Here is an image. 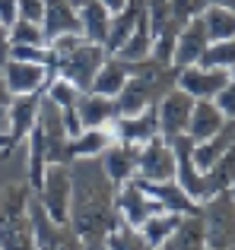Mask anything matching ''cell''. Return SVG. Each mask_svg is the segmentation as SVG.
<instances>
[{
    "instance_id": "cell-1",
    "label": "cell",
    "mask_w": 235,
    "mask_h": 250,
    "mask_svg": "<svg viewBox=\"0 0 235 250\" xmlns=\"http://www.w3.org/2000/svg\"><path fill=\"white\" fill-rule=\"evenodd\" d=\"M175 85H178V67H172V63H159V61H153V57L130 63L127 83H124V89L118 92V98H115L118 117L156 108V104L162 102V95L172 92Z\"/></svg>"
},
{
    "instance_id": "cell-2",
    "label": "cell",
    "mask_w": 235,
    "mask_h": 250,
    "mask_svg": "<svg viewBox=\"0 0 235 250\" xmlns=\"http://www.w3.org/2000/svg\"><path fill=\"white\" fill-rule=\"evenodd\" d=\"M29 200V184H6L0 190V250H38Z\"/></svg>"
},
{
    "instance_id": "cell-3",
    "label": "cell",
    "mask_w": 235,
    "mask_h": 250,
    "mask_svg": "<svg viewBox=\"0 0 235 250\" xmlns=\"http://www.w3.org/2000/svg\"><path fill=\"white\" fill-rule=\"evenodd\" d=\"M207 250H235V196L232 190L207 196L200 203Z\"/></svg>"
},
{
    "instance_id": "cell-4",
    "label": "cell",
    "mask_w": 235,
    "mask_h": 250,
    "mask_svg": "<svg viewBox=\"0 0 235 250\" xmlns=\"http://www.w3.org/2000/svg\"><path fill=\"white\" fill-rule=\"evenodd\" d=\"M42 209L48 212L51 222L67 225L70 222V196H73V177H70V165L51 162L45 165V177H42V190H38Z\"/></svg>"
},
{
    "instance_id": "cell-5",
    "label": "cell",
    "mask_w": 235,
    "mask_h": 250,
    "mask_svg": "<svg viewBox=\"0 0 235 250\" xmlns=\"http://www.w3.org/2000/svg\"><path fill=\"white\" fill-rule=\"evenodd\" d=\"M108 51L105 44H93V42H83L76 51H70L67 57H57V76H64L67 83H73L80 92L93 89V80L99 73V67L105 63Z\"/></svg>"
},
{
    "instance_id": "cell-6",
    "label": "cell",
    "mask_w": 235,
    "mask_h": 250,
    "mask_svg": "<svg viewBox=\"0 0 235 250\" xmlns=\"http://www.w3.org/2000/svg\"><path fill=\"white\" fill-rule=\"evenodd\" d=\"M29 215H32V228H35V244L38 250H83V238L73 231V225H57L48 219V212L42 209V200L32 193L29 200Z\"/></svg>"
},
{
    "instance_id": "cell-7",
    "label": "cell",
    "mask_w": 235,
    "mask_h": 250,
    "mask_svg": "<svg viewBox=\"0 0 235 250\" xmlns=\"http://www.w3.org/2000/svg\"><path fill=\"white\" fill-rule=\"evenodd\" d=\"M194 102H197V98H191L185 89H178V85L162 95V102L156 104V114H159V136L162 140H172V136H185L188 133Z\"/></svg>"
},
{
    "instance_id": "cell-8",
    "label": "cell",
    "mask_w": 235,
    "mask_h": 250,
    "mask_svg": "<svg viewBox=\"0 0 235 250\" xmlns=\"http://www.w3.org/2000/svg\"><path fill=\"white\" fill-rule=\"evenodd\" d=\"M6 80L10 95H32V92H45V85L57 76L54 67H42V63H25V61H6L0 67Z\"/></svg>"
},
{
    "instance_id": "cell-9",
    "label": "cell",
    "mask_w": 235,
    "mask_h": 250,
    "mask_svg": "<svg viewBox=\"0 0 235 250\" xmlns=\"http://www.w3.org/2000/svg\"><path fill=\"white\" fill-rule=\"evenodd\" d=\"M165 143L175 152V181L181 184V190L188 196H194L200 203L204 200V171L194 165V140L185 133V136H172Z\"/></svg>"
},
{
    "instance_id": "cell-10",
    "label": "cell",
    "mask_w": 235,
    "mask_h": 250,
    "mask_svg": "<svg viewBox=\"0 0 235 250\" xmlns=\"http://www.w3.org/2000/svg\"><path fill=\"white\" fill-rule=\"evenodd\" d=\"M229 83V67H204V63H191V67L178 70V89H185L191 98H216V92Z\"/></svg>"
},
{
    "instance_id": "cell-11",
    "label": "cell",
    "mask_w": 235,
    "mask_h": 250,
    "mask_svg": "<svg viewBox=\"0 0 235 250\" xmlns=\"http://www.w3.org/2000/svg\"><path fill=\"white\" fill-rule=\"evenodd\" d=\"M134 181H137V187H140L146 196H153L165 212H178V215L200 212V203L194 200V196H188L175 177L172 181H143V177H134Z\"/></svg>"
},
{
    "instance_id": "cell-12",
    "label": "cell",
    "mask_w": 235,
    "mask_h": 250,
    "mask_svg": "<svg viewBox=\"0 0 235 250\" xmlns=\"http://www.w3.org/2000/svg\"><path fill=\"white\" fill-rule=\"evenodd\" d=\"M137 177H143V181H172L175 177V152L162 136H153L140 146Z\"/></svg>"
},
{
    "instance_id": "cell-13",
    "label": "cell",
    "mask_w": 235,
    "mask_h": 250,
    "mask_svg": "<svg viewBox=\"0 0 235 250\" xmlns=\"http://www.w3.org/2000/svg\"><path fill=\"white\" fill-rule=\"evenodd\" d=\"M115 209H118V215H121L127 225H134V228H140L153 212H162L159 203H156L153 196H146L140 187H137V181H127V184H121V187H118V193H115Z\"/></svg>"
},
{
    "instance_id": "cell-14",
    "label": "cell",
    "mask_w": 235,
    "mask_h": 250,
    "mask_svg": "<svg viewBox=\"0 0 235 250\" xmlns=\"http://www.w3.org/2000/svg\"><path fill=\"white\" fill-rule=\"evenodd\" d=\"M102 168H105L108 181L115 184V187H121V184L134 181L137 177V165H140V146H134V143H121V140H112V146L105 149V152L99 155Z\"/></svg>"
},
{
    "instance_id": "cell-15",
    "label": "cell",
    "mask_w": 235,
    "mask_h": 250,
    "mask_svg": "<svg viewBox=\"0 0 235 250\" xmlns=\"http://www.w3.org/2000/svg\"><path fill=\"white\" fill-rule=\"evenodd\" d=\"M210 48V38H207V25H204V16L191 19L188 25H181L178 38H175V51H172V67L185 70L191 63H200L204 51Z\"/></svg>"
},
{
    "instance_id": "cell-16",
    "label": "cell",
    "mask_w": 235,
    "mask_h": 250,
    "mask_svg": "<svg viewBox=\"0 0 235 250\" xmlns=\"http://www.w3.org/2000/svg\"><path fill=\"white\" fill-rule=\"evenodd\" d=\"M112 133L121 143L143 146L153 136H159V114H156V108H146V111H137V114H127V117H115Z\"/></svg>"
},
{
    "instance_id": "cell-17",
    "label": "cell",
    "mask_w": 235,
    "mask_h": 250,
    "mask_svg": "<svg viewBox=\"0 0 235 250\" xmlns=\"http://www.w3.org/2000/svg\"><path fill=\"white\" fill-rule=\"evenodd\" d=\"M76 117H80L83 130L112 127V121L118 117V111H115V98L99 95V92H83L80 102H76Z\"/></svg>"
},
{
    "instance_id": "cell-18",
    "label": "cell",
    "mask_w": 235,
    "mask_h": 250,
    "mask_svg": "<svg viewBox=\"0 0 235 250\" xmlns=\"http://www.w3.org/2000/svg\"><path fill=\"white\" fill-rule=\"evenodd\" d=\"M45 92H32V95H13L10 98V140L23 143L29 136V130L35 127V117H38V104H42Z\"/></svg>"
},
{
    "instance_id": "cell-19",
    "label": "cell",
    "mask_w": 235,
    "mask_h": 250,
    "mask_svg": "<svg viewBox=\"0 0 235 250\" xmlns=\"http://www.w3.org/2000/svg\"><path fill=\"white\" fill-rule=\"evenodd\" d=\"M143 10H146V0H124L121 10L112 13L108 38H105V51H108V54H118V48L127 42V35L134 32V25H137V19H140Z\"/></svg>"
},
{
    "instance_id": "cell-20",
    "label": "cell",
    "mask_w": 235,
    "mask_h": 250,
    "mask_svg": "<svg viewBox=\"0 0 235 250\" xmlns=\"http://www.w3.org/2000/svg\"><path fill=\"white\" fill-rule=\"evenodd\" d=\"M226 121H229V117L216 108V102H213V98H200V102H194L191 124H188V136H191L194 143H200V140H207V136L219 133Z\"/></svg>"
},
{
    "instance_id": "cell-21",
    "label": "cell",
    "mask_w": 235,
    "mask_h": 250,
    "mask_svg": "<svg viewBox=\"0 0 235 250\" xmlns=\"http://www.w3.org/2000/svg\"><path fill=\"white\" fill-rule=\"evenodd\" d=\"M232 140H235V117H229V121L223 124L219 133H213V136H207V140L194 143V165H197L200 171L213 168V165H216V159L229 149Z\"/></svg>"
},
{
    "instance_id": "cell-22",
    "label": "cell",
    "mask_w": 235,
    "mask_h": 250,
    "mask_svg": "<svg viewBox=\"0 0 235 250\" xmlns=\"http://www.w3.org/2000/svg\"><path fill=\"white\" fill-rule=\"evenodd\" d=\"M127 73H130V63L121 61L118 54H108L105 63L99 67V73H95L93 89H89V92H99V95L118 98V92L124 89V83H127Z\"/></svg>"
},
{
    "instance_id": "cell-23",
    "label": "cell",
    "mask_w": 235,
    "mask_h": 250,
    "mask_svg": "<svg viewBox=\"0 0 235 250\" xmlns=\"http://www.w3.org/2000/svg\"><path fill=\"white\" fill-rule=\"evenodd\" d=\"M80 25H83V38L93 44H105L108 38V22H112V13L105 10V3H99V0H86V3L80 6Z\"/></svg>"
},
{
    "instance_id": "cell-24",
    "label": "cell",
    "mask_w": 235,
    "mask_h": 250,
    "mask_svg": "<svg viewBox=\"0 0 235 250\" xmlns=\"http://www.w3.org/2000/svg\"><path fill=\"white\" fill-rule=\"evenodd\" d=\"M168 250H207V238H204V219L200 212L194 215H181L178 228L172 231V238L165 241Z\"/></svg>"
},
{
    "instance_id": "cell-25",
    "label": "cell",
    "mask_w": 235,
    "mask_h": 250,
    "mask_svg": "<svg viewBox=\"0 0 235 250\" xmlns=\"http://www.w3.org/2000/svg\"><path fill=\"white\" fill-rule=\"evenodd\" d=\"M232 177H235V140L229 143V149L216 159V165L204 171V200L213 196V193H219V190H229ZM204 200H200V203H204Z\"/></svg>"
},
{
    "instance_id": "cell-26",
    "label": "cell",
    "mask_w": 235,
    "mask_h": 250,
    "mask_svg": "<svg viewBox=\"0 0 235 250\" xmlns=\"http://www.w3.org/2000/svg\"><path fill=\"white\" fill-rule=\"evenodd\" d=\"M112 140H115L112 127L83 130V133H76L73 140H70L73 143V159H99V155L112 146Z\"/></svg>"
},
{
    "instance_id": "cell-27",
    "label": "cell",
    "mask_w": 235,
    "mask_h": 250,
    "mask_svg": "<svg viewBox=\"0 0 235 250\" xmlns=\"http://www.w3.org/2000/svg\"><path fill=\"white\" fill-rule=\"evenodd\" d=\"M178 222H181L178 212H165V209H162V212H153L146 222H143V225H140V234L146 238V244L156 250V247H162L168 238H172V231L178 228Z\"/></svg>"
},
{
    "instance_id": "cell-28",
    "label": "cell",
    "mask_w": 235,
    "mask_h": 250,
    "mask_svg": "<svg viewBox=\"0 0 235 250\" xmlns=\"http://www.w3.org/2000/svg\"><path fill=\"white\" fill-rule=\"evenodd\" d=\"M204 25H207V38H210V44L235 38V13L232 10L207 6V10H204Z\"/></svg>"
},
{
    "instance_id": "cell-29",
    "label": "cell",
    "mask_w": 235,
    "mask_h": 250,
    "mask_svg": "<svg viewBox=\"0 0 235 250\" xmlns=\"http://www.w3.org/2000/svg\"><path fill=\"white\" fill-rule=\"evenodd\" d=\"M105 250H153V247L146 244V238L140 234V228H134L124 219H118L115 228L105 238Z\"/></svg>"
},
{
    "instance_id": "cell-30",
    "label": "cell",
    "mask_w": 235,
    "mask_h": 250,
    "mask_svg": "<svg viewBox=\"0 0 235 250\" xmlns=\"http://www.w3.org/2000/svg\"><path fill=\"white\" fill-rule=\"evenodd\" d=\"M45 95H48V98H51V102H54L61 111H67V108H76V102H80L83 92L76 89L73 83H67L64 76H54V80L45 85Z\"/></svg>"
},
{
    "instance_id": "cell-31",
    "label": "cell",
    "mask_w": 235,
    "mask_h": 250,
    "mask_svg": "<svg viewBox=\"0 0 235 250\" xmlns=\"http://www.w3.org/2000/svg\"><path fill=\"white\" fill-rule=\"evenodd\" d=\"M10 42L13 44H35L42 48L45 44V32H42V22H29V19H16L10 25Z\"/></svg>"
},
{
    "instance_id": "cell-32",
    "label": "cell",
    "mask_w": 235,
    "mask_h": 250,
    "mask_svg": "<svg viewBox=\"0 0 235 250\" xmlns=\"http://www.w3.org/2000/svg\"><path fill=\"white\" fill-rule=\"evenodd\" d=\"M200 63L204 67H235V38L229 42H216L210 44V48L204 51V57H200Z\"/></svg>"
},
{
    "instance_id": "cell-33",
    "label": "cell",
    "mask_w": 235,
    "mask_h": 250,
    "mask_svg": "<svg viewBox=\"0 0 235 250\" xmlns=\"http://www.w3.org/2000/svg\"><path fill=\"white\" fill-rule=\"evenodd\" d=\"M168 10H172V22L181 29V25H188L191 19L204 16L207 0H168Z\"/></svg>"
},
{
    "instance_id": "cell-34",
    "label": "cell",
    "mask_w": 235,
    "mask_h": 250,
    "mask_svg": "<svg viewBox=\"0 0 235 250\" xmlns=\"http://www.w3.org/2000/svg\"><path fill=\"white\" fill-rule=\"evenodd\" d=\"M83 42H86V38H83L80 32H61V35L48 38V48L54 51V57H67L70 51H76Z\"/></svg>"
},
{
    "instance_id": "cell-35",
    "label": "cell",
    "mask_w": 235,
    "mask_h": 250,
    "mask_svg": "<svg viewBox=\"0 0 235 250\" xmlns=\"http://www.w3.org/2000/svg\"><path fill=\"white\" fill-rule=\"evenodd\" d=\"M213 102H216V108L223 111L226 117H235V67L229 70V83L216 92V98H213Z\"/></svg>"
},
{
    "instance_id": "cell-36",
    "label": "cell",
    "mask_w": 235,
    "mask_h": 250,
    "mask_svg": "<svg viewBox=\"0 0 235 250\" xmlns=\"http://www.w3.org/2000/svg\"><path fill=\"white\" fill-rule=\"evenodd\" d=\"M42 16H45V0H16V19L42 22Z\"/></svg>"
},
{
    "instance_id": "cell-37",
    "label": "cell",
    "mask_w": 235,
    "mask_h": 250,
    "mask_svg": "<svg viewBox=\"0 0 235 250\" xmlns=\"http://www.w3.org/2000/svg\"><path fill=\"white\" fill-rule=\"evenodd\" d=\"M10 25H3L0 22V67H3L6 61H10Z\"/></svg>"
},
{
    "instance_id": "cell-38",
    "label": "cell",
    "mask_w": 235,
    "mask_h": 250,
    "mask_svg": "<svg viewBox=\"0 0 235 250\" xmlns=\"http://www.w3.org/2000/svg\"><path fill=\"white\" fill-rule=\"evenodd\" d=\"M0 22L3 25L16 22V0H0Z\"/></svg>"
},
{
    "instance_id": "cell-39",
    "label": "cell",
    "mask_w": 235,
    "mask_h": 250,
    "mask_svg": "<svg viewBox=\"0 0 235 250\" xmlns=\"http://www.w3.org/2000/svg\"><path fill=\"white\" fill-rule=\"evenodd\" d=\"M0 133L10 136V104H0Z\"/></svg>"
},
{
    "instance_id": "cell-40",
    "label": "cell",
    "mask_w": 235,
    "mask_h": 250,
    "mask_svg": "<svg viewBox=\"0 0 235 250\" xmlns=\"http://www.w3.org/2000/svg\"><path fill=\"white\" fill-rule=\"evenodd\" d=\"M13 149H16V143H13L6 133H0V155H10Z\"/></svg>"
},
{
    "instance_id": "cell-41",
    "label": "cell",
    "mask_w": 235,
    "mask_h": 250,
    "mask_svg": "<svg viewBox=\"0 0 235 250\" xmlns=\"http://www.w3.org/2000/svg\"><path fill=\"white\" fill-rule=\"evenodd\" d=\"M10 89H6V80H3V73H0V104H10Z\"/></svg>"
},
{
    "instance_id": "cell-42",
    "label": "cell",
    "mask_w": 235,
    "mask_h": 250,
    "mask_svg": "<svg viewBox=\"0 0 235 250\" xmlns=\"http://www.w3.org/2000/svg\"><path fill=\"white\" fill-rule=\"evenodd\" d=\"M207 6H223V10L235 13V0H207Z\"/></svg>"
},
{
    "instance_id": "cell-43",
    "label": "cell",
    "mask_w": 235,
    "mask_h": 250,
    "mask_svg": "<svg viewBox=\"0 0 235 250\" xmlns=\"http://www.w3.org/2000/svg\"><path fill=\"white\" fill-rule=\"evenodd\" d=\"M99 3H105V10H108V13H118V10L124 6V0H99Z\"/></svg>"
},
{
    "instance_id": "cell-44",
    "label": "cell",
    "mask_w": 235,
    "mask_h": 250,
    "mask_svg": "<svg viewBox=\"0 0 235 250\" xmlns=\"http://www.w3.org/2000/svg\"><path fill=\"white\" fill-rule=\"evenodd\" d=\"M67 3H70V6H76V10H80V6L86 3V0H67Z\"/></svg>"
},
{
    "instance_id": "cell-45",
    "label": "cell",
    "mask_w": 235,
    "mask_h": 250,
    "mask_svg": "<svg viewBox=\"0 0 235 250\" xmlns=\"http://www.w3.org/2000/svg\"><path fill=\"white\" fill-rule=\"evenodd\" d=\"M229 190H232V196H235V177H232V187H229Z\"/></svg>"
},
{
    "instance_id": "cell-46",
    "label": "cell",
    "mask_w": 235,
    "mask_h": 250,
    "mask_svg": "<svg viewBox=\"0 0 235 250\" xmlns=\"http://www.w3.org/2000/svg\"><path fill=\"white\" fill-rule=\"evenodd\" d=\"M156 250H168V247H165V244H162V247H156Z\"/></svg>"
}]
</instances>
